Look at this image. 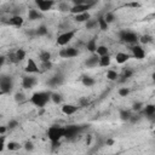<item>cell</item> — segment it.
<instances>
[{"mask_svg":"<svg viewBox=\"0 0 155 155\" xmlns=\"http://www.w3.org/2000/svg\"><path fill=\"white\" fill-rule=\"evenodd\" d=\"M49 101H51V94L50 92H45V91L35 92V94L30 97V102H32L35 107H39V108L45 107Z\"/></svg>","mask_w":155,"mask_h":155,"instance_id":"6da1fadb","label":"cell"},{"mask_svg":"<svg viewBox=\"0 0 155 155\" xmlns=\"http://www.w3.org/2000/svg\"><path fill=\"white\" fill-rule=\"evenodd\" d=\"M47 136L50 141L52 142V144L56 147L57 144H59V141L62 137H64V127L59 126H51L47 131Z\"/></svg>","mask_w":155,"mask_h":155,"instance_id":"7a4b0ae2","label":"cell"},{"mask_svg":"<svg viewBox=\"0 0 155 155\" xmlns=\"http://www.w3.org/2000/svg\"><path fill=\"white\" fill-rule=\"evenodd\" d=\"M120 39H121V41H124V43L133 44L138 40V36H137L136 33L130 32V30H121L120 32Z\"/></svg>","mask_w":155,"mask_h":155,"instance_id":"3957f363","label":"cell"},{"mask_svg":"<svg viewBox=\"0 0 155 155\" xmlns=\"http://www.w3.org/2000/svg\"><path fill=\"white\" fill-rule=\"evenodd\" d=\"M74 35H75V30H67V32H64V33H62L61 35H58L57 44L59 46H64V45H67L69 41L74 38Z\"/></svg>","mask_w":155,"mask_h":155,"instance_id":"277c9868","label":"cell"},{"mask_svg":"<svg viewBox=\"0 0 155 155\" xmlns=\"http://www.w3.org/2000/svg\"><path fill=\"white\" fill-rule=\"evenodd\" d=\"M0 90H1L0 92L3 94H9L12 90V79L6 75L0 78Z\"/></svg>","mask_w":155,"mask_h":155,"instance_id":"5b68a950","label":"cell"},{"mask_svg":"<svg viewBox=\"0 0 155 155\" xmlns=\"http://www.w3.org/2000/svg\"><path fill=\"white\" fill-rule=\"evenodd\" d=\"M79 55V51L75 47H68V49H62L59 51V56L63 58H73Z\"/></svg>","mask_w":155,"mask_h":155,"instance_id":"8992f818","label":"cell"},{"mask_svg":"<svg viewBox=\"0 0 155 155\" xmlns=\"http://www.w3.org/2000/svg\"><path fill=\"white\" fill-rule=\"evenodd\" d=\"M91 7H92V5H90V4L74 5V6L70 7V12L73 14V15H78V14H82V12H87Z\"/></svg>","mask_w":155,"mask_h":155,"instance_id":"52a82bcc","label":"cell"},{"mask_svg":"<svg viewBox=\"0 0 155 155\" xmlns=\"http://www.w3.org/2000/svg\"><path fill=\"white\" fill-rule=\"evenodd\" d=\"M80 131V127L76 125H69L68 127H64V137L66 138H73L74 136L78 135Z\"/></svg>","mask_w":155,"mask_h":155,"instance_id":"ba28073f","label":"cell"},{"mask_svg":"<svg viewBox=\"0 0 155 155\" xmlns=\"http://www.w3.org/2000/svg\"><path fill=\"white\" fill-rule=\"evenodd\" d=\"M36 85V79L34 76H23L22 86L24 89H32Z\"/></svg>","mask_w":155,"mask_h":155,"instance_id":"9c48e42d","label":"cell"},{"mask_svg":"<svg viewBox=\"0 0 155 155\" xmlns=\"http://www.w3.org/2000/svg\"><path fill=\"white\" fill-rule=\"evenodd\" d=\"M55 1L54 0H43L41 3L38 4V7L41 12H45V11H49V10H51V7L54 6Z\"/></svg>","mask_w":155,"mask_h":155,"instance_id":"30bf717a","label":"cell"},{"mask_svg":"<svg viewBox=\"0 0 155 155\" xmlns=\"http://www.w3.org/2000/svg\"><path fill=\"white\" fill-rule=\"evenodd\" d=\"M26 71L27 73H38L39 71V67L36 66L35 61L33 58H29L27 62V67H26Z\"/></svg>","mask_w":155,"mask_h":155,"instance_id":"8fae6325","label":"cell"},{"mask_svg":"<svg viewBox=\"0 0 155 155\" xmlns=\"http://www.w3.org/2000/svg\"><path fill=\"white\" fill-rule=\"evenodd\" d=\"M131 50H132V55L135 56L137 59H142V58H144V56H146V52H144V50H143L139 45L133 46Z\"/></svg>","mask_w":155,"mask_h":155,"instance_id":"7c38bea8","label":"cell"},{"mask_svg":"<svg viewBox=\"0 0 155 155\" xmlns=\"http://www.w3.org/2000/svg\"><path fill=\"white\" fill-rule=\"evenodd\" d=\"M23 22H24V19L21 16H14V17H11L7 21V23L10 26H15V27H21L23 24Z\"/></svg>","mask_w":155,"mask_h":155,"instance_id":"4fadbf2b","label":"cell"},{"mask_svg":"<svg viewBox=\"0 0 155 155\" xmlns=\"http://www.w3.org/2000/svg\"><path fill=\"white\" fill-rule=\"evenodd\" d=\"M62 111H63V114H66V115H71L78 111V107H75L73 104H64L62 107Z\"/></svg>","mask_w":155,"mask_h":155,"instance_id":"5bb4252c","label":"cell"},{"mask_svg":"<svg viewBox=\"0 0 155 155\" xmlns=\"http://www.w3.org/2000/svg\"><path fill=\"white\" fill-rule=\"evenodd\" d=\"M98 58H99V56L97 55V54H94L90 58H87L86 59V62H85V64L87 66V67H96L97 64H98Z\"/></svg>","mask_w":155,"mask_h":155,"instance_id":"9a60e30c","label":"cell"},{"mask_svg":"<svg viewBox=\"0 0 155 155\" xmlns=\"http://www.w3.org/2000/svg\"><path fill=\"white\" fill-rule=\"evenodd\" d=\"M109 64H110V57H109V55L99 56V58H98V66H101V67H108Z\"/></svg>","mask_w":155,"mask_h":155,"instance_id":"2e32d148","label":"cell"},{"mask_svg":"<svg viewBox=\"0 0 155 155\" xmlns=\"http://www.w3.org/2000/svg\"><path fill=\"white\" fill-rule=\"evenodd\" d=\"M130 59V55L127 54H124V52H119L116 54V62L119 64H124V63H126V62Z\"/></svg>","mask_w":155,"mask_h":155,"instance_id":"e0dca14e","label":"cell"},{"mask_svg":"<svg viewBox=\"0 0 155 155\" xmlns=\"http://www.w3.org/2000/svg\"><path fill=\"white\" fill-rule=\"evenodd\" d=\"M91 18V16H90V14L89 12H82V14H78V15H75V21L76 22H79V23H81V22H86L87 19H90Z\"/></svg>","mask_w":155,"mask_h":155,"instance_id":"ac0fdd59","label":"cell"},{"mask_svg":"<svg viewBox=\"0 0 155 155\" xmlns=\"http://www.w3.org/2000/svg\"><path fill=\"white\" fill-rule=\"evenodd\" d=\"M144 114H146L148 118H153L155 114V106L154 104H148L144 107Z\"/></svg>","mask_w":155,"mask_h":155,"instance_id":"d6986e66","label":"cell"},{"mask_svg":"<svg viewBox=\"0 0 155 155\" xmlns=\"http://www.w3.org/2000/svg\"><path fill=\"white\" fill-rule=\"evenodd\" d=\"M62 82H63V78H62L61 75H56L54 78H51V80L49 81V84L51 86H58V85L62 84Z\"/></svg>","mask_w":155,"mask_h":155,"instance_id":"ffe728a7","label":"cell"},{"mask_svg":"<svg viewBox=\"0 0 155 155\" xmlns=\"http://www.w3.org/2000/svg\"><path fill=\"white\" fill-rule=\"evenodd\" d=\"M86 49L90 51V52H92V54H95V52H96L97 44H96V39H95V38H94V39H91V40L89 41V43H87Z\"/></svg>","mask_w":155,"mask_h":155,"instance_id":"44dd1931","label":"cell"},{"mask_svg":"<svg viewBox=\"0 0 155 155\" xmlns=\"http://www.w3.org/2000/svg\"><path fill=\"white\" fill-rule=\"evenodd\" d=\"M28 17H29V19H32V21H35V19H39V18H41L43 16H41V14L39 12V11H36V10H29V14H28Z\"/></svg>","mask_w":155,"mask_h":155,"instance_id":"7402d4cb","label":"cell"},{"mask_svg":"<svg viewBox=\"0 0 155 155\" xmlns=\"http://www.w3.org/2000/svg\"><path fill=\"white\" fill-rule=\"evenodd\" d=\"M97 23H98V27H99L102 30H107V29H108V27H109V24L106 22V19H104V17H103V16L98 17Z\"/></svg>","mask_w":155,"mask_h":155,"instance_id":"603a6c76","label":"cell"},{"mask_svg":"<svg viewBox=\"0 0 155 155\" xmlns=\"http://www.w3.org/2000/svg\"><path fill=\"white\" fill-rule=\"evenodd\" d=\"M95 79L94 78H91V76H84L82 78V84H84L85 86L90 87V86H94L95 85Z\"/></svg>","mask_w":155,"mask_h":155,"instance_id":"cb8c5ba5","label":"cell"},{"mask_svg":"<svg viewBox=\"0 0 155 155\" xmlns=\"http://www.w3.org/2000/svg\"><path fill=\"white\" fill-rule=\"evenodd\" d=\"M119 78V75H118V73L115 70H113V69H109L108 71H107V79L108 80H110V81H114V80H116Z\"/></svg>","mask_w":155,"mask_h":155,"instance_id":"d4e9b609","label":"cell"},{"mask_svg":"<svg viewBox=\"0 0 155 155\" xmlns=\"http://www.w3.org/2000/svg\"><path fill=\"white\" fill-rule=\"evenodd\" d=\"M96 54H97L98 56L108 55V47H107V46H103V45L97 46V49H96Z\"/></svg>","mask_w":155,"mask_h":155,"instance_id":"484cf974","label":"cell"},{"mask_svg":"<svg viewBox=\"0 0 155 155\" xmlns=\"http://www.w3.org/2000/svg\"><path fill=\"white\" fill-rule=\"evenodd\" d=\"M39 58H40L41 62H47V61L51 59V54L49 52V51H43V52H40Z\"/></svg>","mask_w":155,"mask_h":155,"instance_id":"4316f807","label":"cell"},{"mask_svg":"<svg viewBox=\"0 0 155 155\" xmlns=\"http://www.w3.org/2000/svg\"><path fill=\"white\" fill-rule=\"evenodd\" d=\"M15 55H16V58H17V61L19 62V61H22V59H24V57H26V51L23 50V49H18L16 52H15Z\"/></svg>","mask_w":155,"mask_h":155,"instance_id":"83f0119b","label":"cell"},{"mask_svg":"<svg viewBox=\"0 0 155 155\" xmlns=\"http://www.w3.org/2000/svg\"><path fill=\"white\" fill-rule=\"evenodd\" d=\"M131 113L129 111V110H121L120 111V118H121V120H124V121H129L130 120V118H131Z\"/></svg>","mask_w":155,"mask_h":155,"instance_id":"f1b7e54d","label":"cell"},{"mask_svg":"<svg viewBox=\"0 0 155 155\" xmlns=\"http://www.w3.org/2000/svg\"><path fill=\"white\" fill-rule=\"evenodd\" d=\"M98 23H97V19H87L86 21V28L87 29H94L95 27H97Z\"/></svg>","mask_w":155,"mask_h":155,"instance_id":"f546056e","label":"cell"},{"mask_svg":"<svg viewBox=\"0 0 155 155\" xmlns=\"http://www.w3.org/2000/svg\"><path fill=\"white\" fill-rule=\"evenodd\" d=\"M51 101H52L54 103H56V104H58V103L62 102V96L59 94H51Z\"/></svg>","mask_w":155,"mask_h":155,"instance_id":"4dcf8cb0","label":"cell"},{"mask_svg":"<svg viewBox=\"0 0 155 155\" xmlns=\"http://www.w3.org/2000/svg\"><path fill=\"white\" fill-rule=\"evenodd\" d=\"M104 17V19H106V22L109 24V23H113L114 22V19H115V16H114V14H111V12H108V14H106V16H103Z\"/></svg>","mask_w":155,"mask_h":155,"instance_id":"1f68e13d","label":"cell"},{"mask_svg":"<svg viewBox=\"0 0 155 155\" xmlns=\"http://www.w3.org/2000/svg\"><path fill=\"white\" fill-rule=\"evenodd\" d=\"M47 33H49V30H47V28H46L45 26H40V27L36 29V34L40 35V36H41V35H46Z\"/></svg>","mask_w":155,"mask_h":155,"instance_id":"d6a6232c","label":"cell"},{"mask_svg":"<svg viewBox=\"0 0 155 155\" xmlns=\"http://www.w3.org/2000/svg\"><path fill=\"white\" fill-rule=\"evenodd\" d=\"M19 147L21 146L16 142H9L7 143V149L9 150H17V149H19Z\"/></svg>","mask_w":155,"mask_h":155,"instance_id":"836d02e7","label":"cell"},{"mask_svg":"<svg viewBox=\"0 0 155 155\" xmlns=\"http://www.w3.org/2000/svg\"><path fill=\"white\" fill-rule=\"evenodd\" d=\"M132 74H133V71H132L131 69H125V70L122 71V76H121V78H124V79H122V81H125L126 79L131 78V75H132Z\"/></svg>","mask_w":155,"mask_h":155,"instance_id":"e575fe53","label":"cell"},{"mask_svg":"<svg viewBox=\"0 0 155 155\" xmlns=\"http://www.w3.org/2000/svg\"><path fill=\"white\" fill-rule=\"evenodd\" d=\"M59 11H62V12L70 11V6L67 3H62V4H59Z\"/></svg>","mask_w":155,"mask_h":155,"instance_id":"d590c367","label":"cell"},{"mask_svg":"<svg viewBox=\"0 0 155 155\" xmlns=\"http://www.w3.org/2000/svg\"><path fill=\"white\" fill-rule=\"evenodd\" d=\"M151 41H153V38L150 35H143L141 38V43L142 44H149V43H151Z\"/></svg>","mask_w":155,"mask_h":155,"instance_id":"8d00e7d4","label":"cell"},{"mask_svg":"<svg viewBox=\"0 0 155 155\" xmlns=\"http://www.w3.org/2000/svg\"><path fill=\"white\" fill-rule=\"evenodd\" d=\"M129 94H130V90L126 89V87H122V89L119 90V95H120L121 97H126Z\"/></svg>","mask_w":155,"mask_h":155,"instance_id":"74e56055","label":"cell"},{"mask_svg":"<svg viewBox=\"0 0 155 155\" xmlns=\"http://www.w3.org/2000/svg\"><path fill=\"white\" fill-rule=\"evenodd\" d=\"M18 126V121L17 120H11V121H9V124H7V129H16Z\"/></svg>","mask_w":155,"mask_h":155,"instance_id":"f35d334b","label":"cell"},{"mask_svg":"<svg viewBox=\"0 0 155 155\" xmlns=\"http://www.w3.org/2000/svg\"><path fill=\"white\" fill-rule=\"evenodd\" d=\"M142 107H143V103H141V102H137V103H135V104H133L132 109L135 110V111H139V110L142 109Z\"/></svg>","mask_w":155,"mask_h":155,"instance_id":"ab89813d","label":"cell"},{"mask_svg":"<svg viewBox=\"0 0 155 155\" xmlns=\"http://www.w3.org/2000/svg\"><path fill=\"white\" fill-rule=\"evenodd\" d=\"M15 99H16V102H23L24 101V95L23 94H16Z\"/></svg>","mask_w":155,"mask_h":155,"instance_id":"60d3db41","label":"cell"},{"mask_svg":"<svg viewBox=\"0 0 155 155\" xmlns=\"http://www.w3.org/2000/svg\"><path fill=\"white\" fill-rule=\"evenodd\" d=\"M5 136H1L0 137V151L4 150V147H5Z\"/></svg>","mask_w":155,"mask_h":155,"instance_id":"b9f144b4","label":"cell"},{"mask_svg":"<svg viewBox=\"0 0 155 155\" xmlns=\"http://www.w3.org/2000/svg\"><path fill=\"white\" fill-rule=\"evenodd\" d=\"M24 148H26V150H33L34 149V146H33L32 142H27L26 146H24Z\"/></svg>","mask_w":155,"mask_h":155,"instance_id":"7bdbcfd3","label":"cell"},{"mask_svg":"<svg viewBox=\"0 0 155 155\" xmlns=\"http://www.w3.org/2000/svg\"><path fill=\"white\" fill-rule=\"evenodd\" d=\"M51 66H52V64H51V62H50V61H47V62H43V68H44L45 70L50 69Z\"/></svg>","mask_w":155,"mask_h":155,"instance_id":"ee69618b","label":"cell"},{"mask_svg":"<svg viewBox=\"0 0 155 155\" xmlns=\"http://www.w3.org/2000/svg\"><path fill=\"white\" fill-rule=\"evenodd\" d=\"M74 5H81V4H86V0H70Z\"/></svg>","mask_w":155,"mask_h":155,"instance_id":"f6af8a7d","label":"cell"},{"mask_svg":"<svg viewBox=\"0 0 155 155\" xmlns=\"http://www.w3.org/2000/svg\"><path fill=\"white\" fill-rule=\"evenodd\" d=\"M9 57H10V59H11V61L14 62V63H16V62H18V61H17V58H16V55H15V54H11V55H10Z\"/></svg>","mask_w":155,"mask_h":155,"instance_id":"bcb514c9","label":"cell"},{"mask_svg":"<svg viewBox=\"0 0 155 155\" xmlns=\"http://www.w3.org/2000/svg\"><path fill=\"white\" fill-rule=\"evenodd\" d=\"M126 6H130V7H138L139 4H138V3H131V4H127Z\"/></svg>","mask_w":155,"mask_h":155,"instance_id":"7dc6e473","label":"cell"},{"mask_svg":"<svg viewBox=\"0 0 155 155\" xmlns=\"http://www.w3.org/2000/svg\"><path fill=\"white\" fill-rule=\"evenodd\" d=\"M80 103H81V106H87L89 104V101L87 99H80Z\"/></svg>","mask_w":155,"mask_h":155,"instance_id":"c3c4849f","label":"cell"},{"mask_svg":"<svg viewBox=\"0 0 155 155\" xmlns=\"http://www.w3.org/2000/svg\"><path fill=\"white\" fill-rule=\"evenodd\" d=\"M4 62H5V57H4V56H0V68L3 67V64H4Z\"/></svg>","mask_w":155,"mask_h":155,"instance_id":"681fc988","label":"cell"},{"mask_svg":"<svg viewBox=\"0 0 155 155\" xmlns=\"http://www.w3.org/2000/svg\"><path fill=\"white\" fill-rule=\"evenodd\" d=\"M6 130H7V127H5V126H0V133H5L6 132Z\"/></svg>","mask_w":155,"mask_h":155,"instance_id":"f907efd6","label":"cell"},{"mask_svg":"<svg viewBox=\"0 0 155 155\" xmlns=\"http://www.w3.org/2000/svg\"><path fill=\"white\" fill-rule=\"evenodd\" d=\"M107 144L111 146V144H114V141H113V139H109V141H107Z\"/></svg>","mask_w":155,"mask_h":155,"instance_id":"816d5d0a","label":"cell"},{"mask_svg":"<svg viewBox=\"0 0 155 155\" xmlns=\"http://www.w3.org/2000/svg\"><path fill=\"white\" fill-rule=\"evenodd\" d=\"M41 1H43V0H35V3H36V5H38L39 3H41Z\"/></svg>","mask_w":155,"mask_h":155,"instance_id":"f5cc1de1","label":"cell"}]
</instances>
